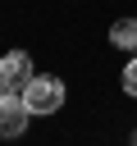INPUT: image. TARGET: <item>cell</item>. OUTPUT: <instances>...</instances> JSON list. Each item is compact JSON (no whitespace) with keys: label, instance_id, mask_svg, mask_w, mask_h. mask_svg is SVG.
Returning a JSON list of instances; mask_svg holds the SVG:
<instances>
[{"label":"cell","instance_id":"6da1fadb","mask_svg":"<svg viewBox=\"0 0 137 146\" xmlns=\"http://www.w3.org/2000/svg\"><path fill=\"white\" fill-rule=\"evenodd\" d=\"M23 105H27V114H55V110H64V82L59 78H32L23 87Z\"/></svg>","mask_w":137,"mask_h":146},{"label":"cell","instance_id":"7a4b0ae2","mask_svg":"<svg viewBox=\"0 0 137 146\" xmlns=\"http://www.w3.org/2000/svg\"><path fill=\"white\" fill-rule=\"evenodd\" d=\"M37 73H32V55L27 50H9L5 59H0V91H18L23 96V87L32 82Z\"/></svg>","mask_w":137,"mask_h":146},{"label":"cell","instance_id":"3957f363","mask_svg":"<svg viewBox=\"0 0 137 146\" xmlns=\"http://www.w3.org/2000/svg\"><path fill=\"white\" fill-rule=\"evenodd\" d=\"M27 105H23V96L18 91H0V137L5 141H14V137H23L27 132Z\"/></svg>","mask_w":137,"mask_h":146},{"label":"cell","instance_id":"277c9868","mask_svg":"<svg viewBox=\"0 0 137 146\" xmlns=\"http://www.w3.org/2000/svg\"><path fill=\"white\" fill-rule=\"evenodd\" d=\"M110 41L119 50H137V18H114L110 23Z\"/></svg>","mask_w":137,"mask_h":146},{"label":"cell","instance_id":"5b68a950","mask_svg":"<svg viewBox=\"0 0 137 146\" xmlns=\"http://www.w3.org/2000/svg\"><path fill=\"white\" fill-rule=\"evenodd\" d=\"M123 91L137 96V59H128V68H123Z\"/></svg>","mask_w":137,"mask_h":146},{"label":"cell","instance_id":"8992f818","mask_svg":"<svg viewBox=\"0 0 137 146\" xmlns=\"http://www.w3.org/2000/svg\"><path fill=\"white\" fill-rule=\"evenodd\" d=\"M128 146H137V132H132V137H128Z\"/></svg>","mask_w":137,"mask_h":146}]
</instances>
